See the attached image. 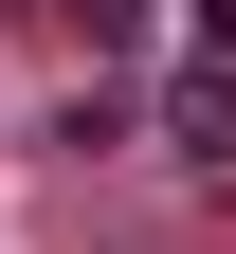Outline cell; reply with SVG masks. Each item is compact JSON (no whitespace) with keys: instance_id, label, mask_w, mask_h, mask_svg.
<instances>
[{"instance_id":"6da1fadb","label":"cell","mask_w":236,"mask_h":254,"mask_svg":"<svg viewBox=\"0 0 236 254\" xmlns=\"http://www.w3.org/2000/svg\"><path fill=\"white\" fill-rule=\"evenodd\" d=\"M163 145H182V164H236V73H182L163 91Z\"/></svg>"},{"instance_id":"7a4b0ae2","label":"cell","mask_w":236,"mask_h":254,"mask_svg":"<svg viewBox=\"0 0 236 254\" xmlns=\"http://www.w3.org/2000/svg\"><path fill=\"white\" fill-rule=\"evenodd\" d=\"M73 37H91V55H127V37H146V0H73Z\"/></svg>"},{"instance_id":"3957f363","label":"cell","mask_w":236,"mask_h":254,"mask_svg":"<svg viewBox=\"0 0 236 254\" xmlns=\"http://www.w3.org/2000/svg\"><path fill=\"white\" fill-rule=\"evenodd\" d=\"M200 55H218V73H236V0H200Z\"/></svg>"}]
</instances>
